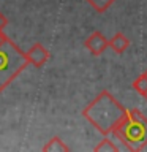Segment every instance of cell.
<instances>
[{
    "instance_id": "1",
    "label": "cell",
    "mask_w": 147,
    "mask_h": 152,
    "mask_svg": "<svg viewBox=\"0 0 147 152\" xmlns=\"http://www.w3.org/2000/svg\"><path fill=\"white\" fill-rule=\"evenodd\" d=\"M128 109H125L108 90H103L95 100L84 108L82 116L101 133L108 136L125 119Z\"/></svg>"
},
{
    "instance_id": "2",
    "label": "cell",
    "mask_w": 147,
    "mask_h": 152,
    "mask_svg": "<svg viewBox=\"0 0 147 152\" xmlns=\"http://www.w3.org/2000/svg\"><path fill=\"white\" fill-rule=\"evenodd\" d=\"M122 142L119 151H142L147 146V116L139 109H128L125 119L112 130Z\"/></svg>"
},
{
    "instance_id": "3",
    "label": "cell",
    "mask_w": 147,
    "mask_h": 152,
    "mask_svg": "<svg viewBox=\"0 0 147 152\" xmlns=\"http://www.w3.org/2000/svg\"><path fill=\"white\" fill-rule=\"evenodd\" d=\"M27 65L25 52L5 35L0 41V94L25 70Z\"/></svg>"
},
{
    "instance_id": "4",
    "label": "cell",
    "mask_w": 147,
    "mask_h": 152,
    "mask_svg": "<svg viewBox=\"0 0 147 152\" xmlns=\"http://www.w3.org/2000/svg\"><path fill=\"white\" fill-rule=\"evenodd\" d=\"M84 46L92 56H101L104 51L109 48V40L103 35L101 32H93L92 35L87 37Z\"/></svg>"
},
{
    "instance_id": "5",
    "label": "cell",
    "mask_w": 147,
    "mask_h": 152,
    "mask_svg": "<svg viewBox=\"0 0 147 152\" xmlns=\"http://www.w3.org/2000/svg\"><path fill=\"white\" fill-rule=\"evenodd\" d=\"M25 57H27L28 64H32L33 66H38V68H40V66H43L47 60H49V51H47L43 45H40V43H35V45L25 52Z\"/></svg>"
},
{
    "instance_id": "6",
    "label": "cell",
    "mask_w": 147,
    "mask_h": 152,
    "mask_svg": "<svg viewBox=\"0 0 147 152\" xmlns=\"http://www.w3.org/2000/svg\"><path fill=\"white\" fill-rule=\"evenodd\" d=\"M109 48L117 52V54H123L128 48H130V40H128L127 35H123L122 32H117L111 40H109Z\"/></svg>"
},
{
    "instance_id": "7",
    "label": "cell",
    "mask_w": 147,
    "mask_h": 152,
    "mask_svg": "<svg viewBox=\"0 0 147 152\" xmlns=\"http://www.w3.org/2000/svg\"><path fill=\"white\" fill-rule=\"evenodd\" d=\"M43 151L44 152H66V151H70V147L66 146L59 136H52L51 140L43 146Z\"/></svg>"
},
{
    "instance_id": "8",
    "label": "cell",
    "mask_w": 147,
    "mask_h": 152,
    "mask_svg": "<svg viewBox=\"0 0 147 152\" xmlns=\"http://www.w3.org/2000/svg\"><path fill=\"white\" fill-rule=\"evenodd\" d=\"M131 87L135 89L139 95H142V97L147 100V75L142 73L141 76H138V78L133 81Z\"/></svg>"
},
{
    "instance_id": "9",
    "label": "cell",
    "mask_w": 147,
    "mask_h": 152,
    "mask_svg": "<svg viewBox=\"0 0 147 152\" xmlns=\"http://www.w3.org/2000/svg\"><path fill=\"white\" fill-rule=\"evenodd\" d=\"M93 151H97V152H109V151H111V152H117L119 146L114 144V141H111L109 138H103V140L95 146Z\"/></svg>"
},
{
    "instance_id": "10",
    "label": "cell",
    "mask_w": 147,
    "mask_h": 152,
    "mask_svg": "<svg viewBox=\"0 0 147 152\" xmlns=\"http://www.w3.org/2000/svg\"><path fill=\"white\" fill-rule=\"evenodd\" d=\"M97 13H104L116 0H85Z\"/></svg>"
},
{
    "instance_id": "11",
    "label": "cell",
    "mask_w": 147,
    "mask_h": 152,
    "mask_svg": "<svg viewBox=\"0 0 147 152\" xmlns=\"http://www.w3.org/2000/svg\"><path fill=\"white\" fill-rule=\"evenodd\" d=\"M7 24H8V19L5 18V14L0 13V32H3V28L7 27Z\"/></svg>"
},
{
    "instance_id": "12",
    "label": "cell",
    "mask_w": 147,
    "mask_h": 152,
    "mask_svg": "<svg viewBox=\"0 0 147 152\" xmlns=\"http://www.w3.org/2000/svg\"><path fill=\"white\" fill-rule=\"evenodd\" d=\"M3 37H5V33H3V32H0V41H2V38H3Z\"/></svg>"
},
{
    "instance_id": "13",
    "label": "cell",
    "mask_w": 147,
    "mask_h": 152,
    "mask_svg": "<svg viewBox=\"0 0 147 152\" xmlns=\"http://www.w3.org/2000/svg\"><path fill=\"white\" fill-rule=\"evenodd\" d=\"M146 75H147V71H146Z\"/></svg>"
}]
</instances>
